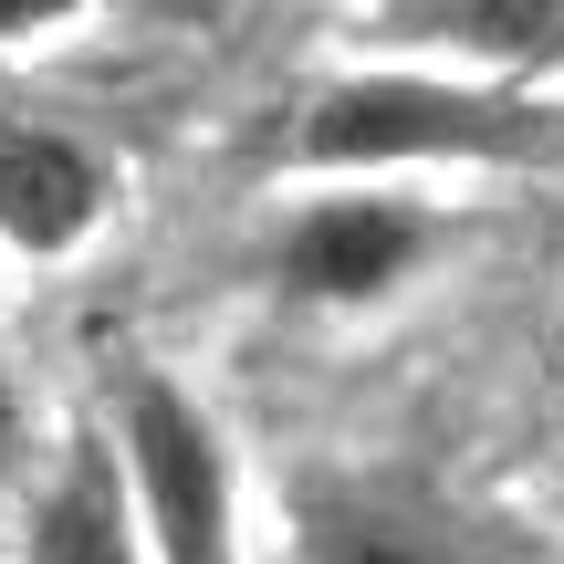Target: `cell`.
<instances>
[{
  "label": "cell",
  "instance_id": "cell-1",
  "mask_svg": "<svg viewBox=\"0 0 564 564\" xmlns=\"http://www.w3.org/2000/svg\"><path fill=\"white\" fill-rule=\"evenodd\" d=\"M116 460L158 564H230V449L167 377L116 387Z\"/></svg>",
  "mask_w": 564,
  "mask_h": 564
},
{
  "label": "cell",
  "instance_id": "cell-2",
  "mask_svg": "<svg viewBox=\"0 0 564 564\" xmlns=\"http://www.w3.org/2000/svg\"><path fill=\"white\" fill-rule=\"evenodd\" d=\"M544 147L533 105L502 95H449V84H335L303 116V158L314 167H398V158H512Z\"/></svg>",
  "mask_w": 564,
  "mask_h": 564
},
{
  "label": "cell",
  "instance_id": "cell-3",
  "mask_svg": "<svg viewBox=\"0 0 564 564\" xmlns=\"http://www.w3.org/2000/svg\"><path fill=\"white\" fill-rule=\"evenodd\" d=\"M429 251V220L398 199H314L282 230V282L303 303H377L387 282H408V262Z\"/></svg>",
  "mask_w": 564,
  "mask_h": 564
},
{
  "label": "cell",
  "instance_id": "cell-4",
  "mask_svg": "<svg viewBox=\"0 0 564 564\" xmlns=\"http://www.w3.org/2000/svg\"><path fill=\"white\" fill-rule=\"evenodd\" d=\"M105 220V167L63 126H0V241L53 262Z\"/></svg>",
  "mask_w": 564,
  "mask_h": 564
},
{
  "label": "cell",
  "instance_id": "cell-5",
  "mask_svg": "<svg viewBox=\"0 0 564 564\" xmlns=\"http://www.w3.org/2000/svg\"><path fill=\"white\" fill-rule=\"evenodd\" d=\"M21 564H147V533H137V502H126L116 440H74V449H63V470L42 481V502H32Z\"/></svg>",
  "mask_w": 564,
  "mask_h": 564
},
{
  "label": "cell",
  "instance_id": "cell-6",
  "mask_svg": "<svg viewBox=\"0 0 564 564\" xmlns=\"http://www.w3.org/2000/svg\"><path fill=\"white\" fill-rule=\"evenodd\" d=\"M429 42H460L481 63H554L564 53V0H408Z\"/></svg>",
  "mask_w": 564,
  "mask_h": 564
},
{
  "label": "cell",
  "instance_id": "cell-7",
  "mask_svg": "<svg viewBox=\"0 0 564 564\" xmlns=\"http://www.w3.org/2000/svg\"><path fill=\"white\" fill-rule=\"evenodd\" d=\"M303 564H429V544H408V533L377 523V512H324Z\"/></svg>",
  "mask_w": 564,
  "mask_h": 564
},
{
  "label": "cell",
  "instance_id": "cell-8",
  "mask_svg": "<svg viewBox=\"0 0 564 564\" xmlns=\"http://www.w3.org/2000/svg\"><path fill=\"white\" fill-rule=\"evenodd\" d=\"M84 0H0V42H21V32H53V21H74Z\"/></svg>",
  "mask_w": 564,
  "mask_h": 564
},
{
  "label": "cell",
  "instance_id": "cell-9",
  "mask_svg": "<svg viewBox=\"0 0 564 564\" xmlns=\"http://www.w3.org/2000/svg\"><path fill=\"white\" fill-rule=\"evenodd\" d=\"M21 449H32V419H21V387H11V366H0V481L21 470Z\"/></svg>",
  "mask_w": 564,
  "mask_h": 564
}]
</instances>
